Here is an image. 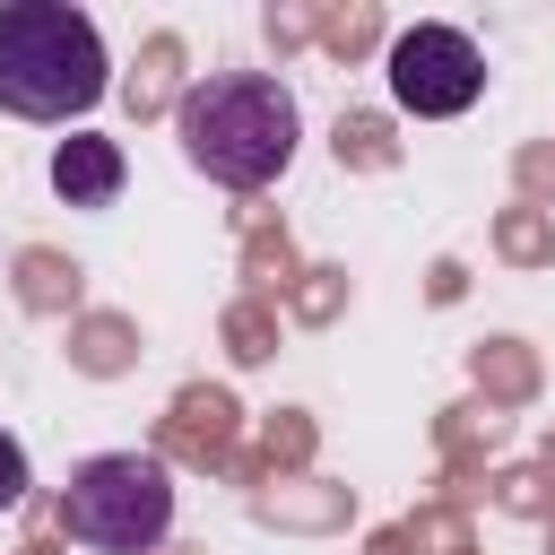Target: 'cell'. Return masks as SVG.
I'll use <instances>...</instances> for the list:
<instances>
[{"label": "cell", "instance_id": "obj_1", "mask_svg": "<svg viewBox=\"0 0 555 555\" xmlns=\"http://www.w3.org/2000/svg\"><path fill=\"white\" fill-rule=\"evenodd\" d=\"M173 139H182L191 173H208L225 191H269L304 147V113L278 69H208L182 87Z\"/></svg>", "mask_w": 555, "mask_h": 555}, {"label": "cell", "instance_id": "obj_2", "mask_svg": "<svg viewBox=\"0 0 555 555\" xmlns=\"http://www.w3.org/2000/svg\"><path fill=\"white\" fill-rule=\"evenodd\" d=\"M113 87V52L87 9L69 0H9L0 9V113L17 121H78Z\"/></svg>", "mask_w": 555, "mask_h": 555}, {"label": "cell", "instance_id": "obj_3", "mask_svg": "<svg viewBox=\"0 0 555 555\" xmlns=\"http://www.w3.org/2000/svg\"><path fill=\"white\" fill-rule=\"evenodd\" d=\"M61 529L95 555H147L173 529V468L156 451H95L61 486Z\"/></svg>", "mask_w": 555, "mask_h": 555}, {"label": "cell", "instance_id": "obj_4", "mask_svg": "<svg viewBox=\"0 0 555 555\" xmlns=\"http://www.w3.org/2000/svg\"><path fill=\"white\" fill-rule=\"evenodd\" d=\"M382 78H390V104H399V113L451 121V113H468V104L486 95V52H477V35H460V26H408V35L390 43Z\"/></svg>", "mask_w": 555, "mask_h": 555}, {"label": "cell", "instance_id": "obj_5", "mask_svg": "<svg viewBox=\"0 0 555 555\" xmlns=\"http://www.w3.org/2000/svg\"><path fill=\"white\" fill-rule=\"evenodd\" d=\"M43 173H52V199H69V208H113V199H121V182H130L121 147H113V139H95V130L61 139Z\"/></svg>", "mask_w": 555, "mask_h": 555}, {"label": "cell", "instance_id": "obj_6", "mask_svg": "<svg viewBox=\"0 0 555 555\" xmlns=\"http://www.w3.org/2000/svg\"><path fill=\"white\" fill-rule=\"evenodd\" d=\"M26 486H35L26 442H17V434H0V512H17V503H26Z\"/></svg>", "mask_w": 555, "mask_h": 555}]
</instances>
